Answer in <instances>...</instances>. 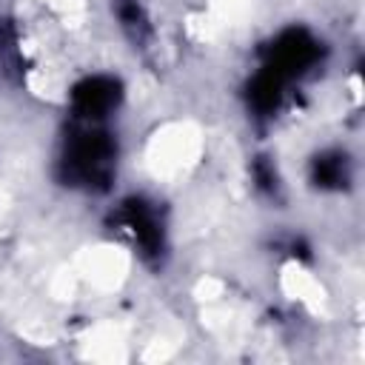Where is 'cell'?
Segmentation results:
<instances>
[{
    "label": "cell",
    "mask_w": 365,
    "mask_h": 365,
    "mask_svg": "<svg viewBox=\"0 0 365 365\" xmlns=\"http://www.w3.org/2000/svg\"><path fill=\"white\" fill-rule=\"evenodd\" d=\"M314 182L322 188H339L345 182V157L322 154L314 160Z\"/></svg>",
    "instance_id": "6"
},
{
    "label": "cell",
    "mask_w": 365,
    "mask_h": 365,
    "mask_svg": "<svg viewBox=\"0 0 365 365\" xmlns=\"http://www.w3.org/2000/svg\"><path fill=\"white\" fill-rule=\"evenodd\" d=\"M317 57H319L317 40L308 31H302V29H288V31H282L268 46V63H265V68L271 74H277L279 80H285V77H294V74L305 71L308 66H314Z\"/></svg>",
    "instance_id": "2"
},
{
    "label": "cell",
    "mask_w": 365,
    "mask_h": 365,
    "mask_svg": "<svg viewBox=\"0 0 365 365\" xmlns=\"http://www.w3.org/2000/svg\"><path fill=\"white\" fill-rule=\"evenodd\" d=\"M71 103L83 117H103L120 103V83L111 77H86L74 86Z\"/></svg>",
    "instance_id": "3"
},
{
    "label": "cell",
    "mask_w": 365,
    "mask_h": 365,
    "mask_svg": "<svg viewBox=\"0 0 365 365\" xmlns=\"http://www.w3.org/2000/svg\"><path fill=\"white\" fill-rule=\"evenodd\" d=\"M279 97H282V80H279L277 74H271L268 68H265L262 74H257L254 83L248 86V100H251V106H254L257 111H262V114L274 111V108L279 106Z\"/></svg>",
    "instance_id": "5"
},
{
    "label": "cell",
    "mask_w": 365,
    "mask_h": 365,
    "mask_svg": "<svg viewBox=\"0 0 365 365\" xmlns=\"http://www.w3.org/2000/svg\"><path fill=\"white\" fill-rule=\"evenodd\" d=\"M111 157H114V143L103 131H83L71 140L66 151V168L74 182H88V185H106L111 174Z\"/></svg>",
    "instance_id": "1"
},
{
    "label": "cell",
    "mask_w": 365,
    "mask_h": 365,
    "mask_svg": "<svg viewBox=\"0 0 365 365\" xmlns=\"http://www.w3.org/2000/svg\"><path fill=\"white\" fill-rule=\"evenodd\" d=\"M123 220L131 228V234L137 237V242L145 248V254H157V248L163 245V234H160L154 211L143 200H128L123 208Z\"/></svg>",
    "instance_id": "4"
}]
</instances>
